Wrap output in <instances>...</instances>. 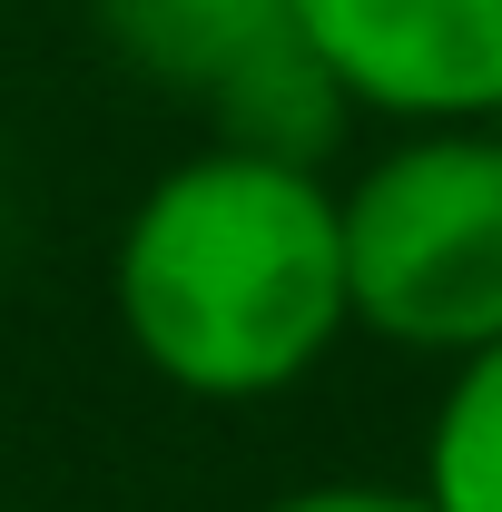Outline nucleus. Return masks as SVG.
Here are the masks:
<instances>
[{"instance_id":"1","label":"nucleus","mask_w":502,"mask_h":512,"mask_svg":"<svg viewBox=\"0 0 502 512\" xmlns=\"http://www.w3.org/2000/svg\"><path fill=\"white\" fill-rule=\"evenodd\" d=\"M128 355L188 404H276L355 335L345 197L306 148L217 138L158 168L109 247Z\"/></svg>"},{"instance_id":"2","label":"nucleus","mask_w":502,"mask_h":512,"mask_svg":"<svg viewBox=\"0 0 502 512\" xmlns=\"http://www.w3.org/2000/svg\"><path fill=\"white\" fill-rule=\"evenodd\" d=\"M335 197L355 335L434 365L502 335V119L394 128Z\"/></svg>"},{"instance_id":"3","label":"nucleus","mask_w":502,"mask_h":512,"mask_svg":"<svg viewBox=\"0 0 502 512\" xmlns=\"http://www.w3.org/2000/svg\"><path fill=\"white\" fill-rule=\"evenodd\" d=\"M325 99L384 128L502 119V0H286Z\"/></svg>"},{"instance_id":"4","label":"nucleus","mask_w":502,"mask_h":512,"mask_svg":"<svg viewBox=\"0 0 502 512\" xmlns=\"http://www.w3.org/2000/svg\"><path fill=\"white\" fill-rule=\"evenodd\" d=\"M109 30L128 40L138 69L178 89H217V99H247L266 79H315L296 60L286 0H109Z\"/></svg>"},{"instance_id":"5","label":"nucleus","mask_w":502,"mask_h":512,"mask_svg":"<svg viewBox=\"0 0 502 512\" xmlns=\"http://www.w3.org/2000/svg\"><path fill=\"white\" fill-rule=\"evenodd\" d=\"M414 483L434 493V512H502V335L443 365Z\"/></svg>"},{"instance_id":"6","label":"nucleus","mask_w":502,"mask_h":512,"mask_svg":"<svg viewBox=\"0 0 502 512\" xmlns=\"http://www.w3.org/2000/svg\"><path fill=\"white\" fill-rule=\"evenodd\" d=\"M256 512H434L424 483H365V473H335V483H296Z\"/></svg>"}]
</instances>
